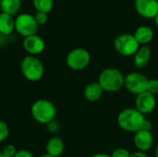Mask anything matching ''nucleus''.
<instances>
[{"instance_id": "obj_1", "label": "nucleus", "mask_w": 158, "mask_h": 157, "mask_svg": "<svg viewBox=\"0 0 158 157\" xmlns=\"http://www.w3.org/2000/svg\"><path fill=\"white\" fill-rule=\"evenodd\" d=\"M118 127L128 132H137L139 130H152V122L144 115L140 113L135 107L121 110L117 118Z\"/></svg>"}, {"instance_id": "obj_2", "label": "nucleus", "mask_w": 158, "mask_h": 157, "mask_svg": "<svg viewBox=\"0 0 158 157\" xmlns=\"http://www.w3.org/2000/svg\"><path fill=\"white\" fill-rule=\"evenodd\" d=\"M125 76L116 68H106L101 71L98 82L103 90L107 93H118L124 88Z\"/></svg>"}, {"instance_id": "obj_3", "label": "nucleus", "mask_w": 158, "mask_h": 157, "mask_svg": "<svg viewBox=\"0 0 158 157\" xmlns=\"http://www.w3.org/2000/svg\"><path fill=\"white\" fill-rule=\"evenodd\" d=\"M31 114L36 122L47 125L56 119V108L51 101L46 99H38L31 105Z\"/></svg>"}, {"instance_id": "obj_4", "label": "nucleus", "mask_w": 158, "mask_h": 157, "mask_svg": "<svg viewBox=\"0 0 158 157\" xmlns=\"http://www.w3.org/2000/svg\"><path fill=\"white\" fill-rule=\"evenodd\" d=\"M20 71L26 80L38 81L44 75V65L39 57L28 55L21 60Z\"/></svg>"}, {"instance_id": "obj_5", "label": "nucleus", "mask_w": 158, "mask_h": 157, "mask_svg": "<svg viewBox=\"0 0 158 157\" xmlns=\"http://www.w3.org/2000/svg\"><path fill=\"white\" fill-rule=\"evenodd\" d=\"M140 44L133 34L123 33L118 35L114 41L116 51L123 56H133L140 48Z\"/></svg>"}, {"instance_id": "obj_6", "label": "nucleus", "mask_w": 158, "mask_h": 157, "mask_svg": "<svg viewBox=\"0 0 158 157\" xmlns=\"http://www.w3.org/2000/svg\"><path fill=\"white\" fill-rule=\"evenodd\" d=\"M91 62V55L84 48L72 49L66 57L67 66L75 71H81L85 69Z\"/></svg>"}, {"instance_id": "obj_7", "label": "nucleus", "mask_w": 158, "mask_h": 157, "mask_svg": "<svg viewBox=\"0 0 158 157\" xmlns=\"http://www.w3.org/2000/svg\"><path fill=\"white\" fill-rule=\"evenodd\" d=\"M15 30L19 35L25 38L37 34L39 25L37 24L34 16L27 13H21L15 19Z\"/></svg>"}, {"instance_id": "obj_8", "label": "nucleus", "mask_w": 158, "mask_h": 157, "mask_svg": "<svg viewBox=\"0 0 158 157\" xmlns=\"http://www.w3.org/2000/svg\"><path fill=\"white\" fill-rule=\"evenodd\" d=\"M148 80L145 75L141 72L133 71L130 72L125 76L124 87L128 92L134 95H138L146 91Z\"/></svg>"}, {"instance_id": "obj_9", "label": "nucleus", "mask_w": 158, "mask_h": 157, "mask_svg": "<svg viewBox=\"0 0 158 157\" xmlns=\"http://www.w3.org/2000/svg\"><path fill=\"white\" fill-rule=\"evenodd\" d=\"M156 107V95L150 93L147 91L136 95L135 108L143 115L146 116L153 113Z\"/></svg>"}, {"instance_id": "obj_10", "label": "nucleus", "mask_w": 158, "mask_h": 157, "mask_svg": "<svg viewBox=\"0 0 158 157\" xmlns=\"http://www.w3.org/2000/svg\"><path fill=\"white\" fill-rule=\"evenodd\" d=\"M22 45L24 50L30 56H35L43 53L45 48V43L44 39L37 34L25 37L22 42Z\"/></svg>"}, {"instance_id": "obj_11", "label": "nucleus", "mask_w": 158, "mask_h": 157, "mask_svg": "<svg viewBox=\"0 0 158 157\" xmlns=\"http://www.w3.org/2000/svg\"><path fill=\"white\" fill-rule=\"evenodd\" d=\"M135 8L145 19H155L158 14L157 0H135Z\"/></svg>"}, {"instance_id": "obj_12", "label": "nucleus", "mask_w": 158, "mask_h": 157, "mask_svg": "<svg viewBox=\"0 0 158 157\" xmlns=\"http://www.w3.org/2000/svg\"><path fill=\"white\" fill-rule=\"evenodd\" d=\"M154 136L152 131L148 130H139L134 133L133 136V143L138 151L146 153L149 151L154 145Z\"/></svg>"}, {"instance_id": "obj_13", "label": "nucleus", "mask_w": 158, "mask_h": 157, "mask_svg": "<svg viewBox=\"0 0 158 157\" xmlns=\"http://www.w3.org/2000/svg\"><path fill=\"white\" fill-rule=\"evenodd\" d=\"M151 53V48L148 45H141L133 56V63L135 67L140 69L145 68L150 61Z\"/></svg>"}, {"instance_id": "obj_14", "label": "nucleus", "mask_w": 158, "mask_h": 157, "mask_svg": "<svg viewBox=\"0 0 158 157\" xmlns=\"http://www.w3.org/2000/svg\"><path fill=\"white\" fill-rule=\"evenodd\" d=\"M46 154L54 157H59L65 150V143L59 137H52L48 140L45 146Z\"/></svg>"}, {"instance_id": "obj_15", "label": "nucleus", "mask_w": 158, "mask_h": 157, "mask_svg": "<svg viewBox=\"0 0 158 157\" xmlns=\"http://www.w3.org/2000/svg\"><path fill=\"white\" fill-rule=\"evenodd\" d=\"M104 92L105 91L103 90L102 86L99 84L98 81H93L86 85V87L84 88L83 93H84V97L87 101L96 102L102 97Z\"/></svg>"}, {"instance_id": "obj_16", "label": "nucleus", "mask_w": 158, "mask_h": 157, "mask_svg": "<svg viewBox=\"0 0 158 157\" xmlns=\"http://www.w3.org/2000/svg\"><path fill=\"white\" fill-rule=\"evenodd\" d=\"M140 45H147L154 39V31L148 26H140L133 33Z\"/></svg>"}, {"instance_id": "obj_17", "label": "nucleus", "mask_w": 158, "mask_h": 157, "mask_svg": "<svg viewBox=\"0 0 158 157\" xmlns=\"http://www.w3.org/2000/svg\"><path fill=\"white\" fill-rule=\"evenodd\" d=\"M15 30V19L13 16L6 13H0V33L9 35Z\"/></svg>"}, {"instance_id": "obj_18", "label": "nucleus", "mask_w": 158, "mask_h": 157, "mask_svg": "<svg viewBox=\"0 0 158 157\" xmlns=\"http://www.w3.org/2000/svg\"><path fill=\"white\" fill-rule=\"evenodd\" d=\"M21 6V0H1L0 8L3 13L10 16L16 15Z\"/></svg>"}, {"instance_id": "obj_19", "label": "nucleus", "mask_w": 158, "mask_h": 157, "mask_svg": "<svg viewBox=\"0 0 158 157\" xmlns=\"http://www.w3.org/2000/svg\"><path fill=\"white\" fill-rule=\"evenodd\" d=\"M54 0H32V5L37 12L49 13L54 7Z\"/></svg>"}, {"instance_id": "obj_20", "label": "nucleus", "mask_w": 158, "mask_h": 157, "mask_svg": "<svg viewBox=\"0 0 158 157\" xmlns=\"http://www.w3.org/2000/svg\"><path fill=\"white\" fill-rule=\"evenodd\" d=\"M9 136V128L8 125L0 119V143L5 142Z\"/></svg>"}, {"instance_id": "obj_21", "label": "nucleus", "mask_w": 158, "mask_h": 157, "mask_svg": "<svg viewBox=\"0 0 158 157\" xmlns=\"http://www.w3.org/2000/svg\"><path fill=\"white\" fill-rule=\"evenodd\" d=\"M146 91L149 92L150 93L156 95L158 94V80L157 79H151L148 80L147 82V87H146Z\"/></svg>"}, {"instance_id": "obj_22", "label": "nucleus", "mask_w": 158, "mask_h": 157, "mask_svg": "<svg viewBox=\"0 0 158 157\" xmlns=\"http://www.w3.org/2000/svg\"><path fill=\"white\" fill-rule=\"evenodd\" d=\"M17 149L14 145L12 144H6L1 151V154L7 157H14V155L17 153Z\"/></svg>"}, {"instance_id": "obj_23", "label": "nucleus", "mask_w": 158, "mask_h": 157, "mask_svg": "<svg viewBox=\"0 0 158 157\" xmlns=\"http://www.w3.org/2000/svg\"><path fill=\"white\" fill-rule=\"evenodd\" d=\"M34 19L37 22V24L40 25H44L47 22L48 20V14L47 13H44V12H37L34 15Z\"/></svg>"}, {"instance_id": "obj_24", "label": "nucleus", "mask_w": 158, "mask_h": 157, "mask_svg": "<svg viewBox=\"0 0 158 157\" xmlns=\"http://www.w3.org/2000/svg\"><path fill=\"white\" fill-rule=\"evenodd\" d=\"M46 129H47V130H48L50 133L56 134V133H57V132L60 130V124L55 119V120L51 121L50 123H48V124L46 125Z\"/></svg>"}, {"instance_id": "obj_25", "label": "nucleus", "mask_w": 158, "mask_h": 157, "mask_svg": "<svg viewBox=\"0 0 158 157\" xmlns=\"http://www.w3.org/2000/svg\"><path fill=\"white\" fill-rule=\"evenodd\" d=\"M131 156V153L129 152V150H127L126 148H118L116 149L112 155L111 157H130Z\"/></svg>"}, {"instance_id": "obj_26", "label": "nucleus", "mask_w": 158, "mask_h": 157, "mask_svg": "<svg viewBox=\"0 0 158 157\" xmlns=\"http://www.w3.org/2000/svg\"><path fill=\"white\" fill-rule=\"evenodd\" d=\"M14 157H34V155L30 151L25 150V149H21L16 153Z\"/></svg>"}, {"instance_id": "obj_27", "label": "nucleus", "mask_w": 158, "mask_h": 157, "mask_svg": "<svg viewBox=\"0 0 158 157\" xmlns=\"http://www.w3.org/2000/svg\"><path fill=\"white\" fill-rule=\"evenodd\" d=\"M130 157H148L147 155L143 152H141V151H136L132 154H131V156Z\"/></svg>"}, {"instance_id": "obj_28", "label": "nucleus", "mask_w": 158, "mask_h": 157, "mask_svg": "<svg viewBox=\"0 0 158 157\" xmlns=\"http://www.w3.org/2000/svg\"><path fill=\"white\" fill-rule=\"evenodd\" d=\"M91 157H111V155H109L107 154H104V153H98V154L92 155Z\"/></svg>"}, {"instance_id": "obj_29", "label": "nucleus", "mask_w": 158, "mask_h": 157, "mask_svg": "<svg viewBox=\"0 0 158 157\" xmlns=\"http://www.w3.org/2000/svg\"><path fill=\"white\" fill-rule=\"evenodd\" d=\"M155 23H156V27L158 28V14L156 15V17L155 18Z\"/></svg>"}, {"instance_id": "obj_30", "label": "nucleus", "mask_w": 158, "mask_h": 157, "mask_svg": "<svg viewBox=\"0 0 158 157\" xmlns=\"http://www.w3.org/2000/svg\"><path fill=\"white\" fill-rule=\"evenodd\" d=\"M155 157H158V145L156 148V151H155Z\"/></svg>"}, {"instance_id": "obj_31", "label": "nucleus", "mask_w": 158, "mask_h": 157, "mask_svg": "<svg viewBox=\"0 0 158 157\" xmlns=\"http://www.w3.org/2000/svg\"><path fill=\"white\" fill-rule=\"evenodd\" d=\"M39 157H54V156H51V155H49L45 154V155H40Z\"/></svg>"}, {"instance_id": "obj_32", "label": "nucleus", "mask_w": 158, "mask_h": 157, "mask_svg": "<svg viewBox=\"0 0 158 157\" xmlns=\"http://www.w3.org/2000/svg\"><path fill=\"white\" fill-rule=\"evenodd\" d=\"M0 157H7V156H6V155H2V154H1V155H0Z\"/></svg>"}, {"instance_id": "obj_33", "label": "nucleus", "mask_w": 158, "mask_h": 157, "mask_svg": "<svg viewBox=\"0 0 158 157\" xmlns=\"http://www.w3.org/2000/svg\"><path fill=\"white\" fill-rule=\"evenodd\" d=\"M1 151H2V150H1V148H0V155H1Z\"/></svg>"}, {"instance_id": "obj_34", "label": "nucleus", "mask_w": 158, "mask_h": 157, "mask_svg": "<svg viewBox=\"0 0 158 157\" xmlns=\"http://www.w3.org/2000/svg\"><path fill=\"white\" fill-rule=\"evenodd\" d=\"M157 2H158V0H157Z\"/></svg>"}]
</instances>
